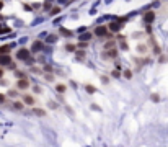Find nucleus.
<instances>
[{
	"label": "nucleus",
	"mask_w": 168,
	"mask_h": 147,
	"mask_svg": "<svg viewBox=\"0 0 168 147\" xmlns=\"http://www.w3.org/2000/svg\"><path fill=\"white\" fill-rule=\"evenodd\" d=\"M109 28L108 25H98L95 29H93V34L96 36V38H106V36H109Z\"/></svg>",
	"instance_id": "1"
},
{
	"label": "nucleus",
	"mask_w": 168,
	"mask_h": 147,
	"mask_svg": "<svg viewBox=\"0 0 168 147\" xmlns=\"http://www.w3.org/2000/svg\"><path fill=\"white\" fill-rule=\"evenodd\" d=\"M31 49H28V48H20L18 49V52H16L15 54V57L18 60H23V62H26L28 59H29V57H31Z\"/></svg>",
	"instance_id": "2"
},
{
	"label": "nucleus",
	"mask_w": 168,
	"mask_h": 147,
	"mask_svg": "<svg viewBox=\"0 0 168 147\" xmlns=\"http://www.w3.org/2000/svg\"><path fill=\"white\" fill-rule=\"evenodd\" d=\"M16 90H28V88L31 87V83H29V78L28 77H21V78H18L15 83Z\"/></svg>",
	"instance_id": "3"
},
{
	"label": "nucleus",
	"mask_w": 168,
	"mask_h": 147,
	"mask_svg": "<svg viewBox=\"0 0 168 147\" xmlns=\"http://www.w3.org/2000/svg\"><path fill=\"white\" fill-rule=\"evenodd\" d=\"M108 28H109V31H111V33H116V34H118V33L124 28V23L119 21V20H114V21H111L108 25Z\"/></svg>",
	"instance_id": "4"
},
{
	"label": "nucleus",
	"mask_w": 168,
	"mask_h": 147,
	"mask_svg": "<svg viewBox=\"0 0 168 147\" xmlns=\"http://www.w3.org/2000/svg\"><path fill=\"white\" fill-rule=\"evenodd\" d=\"M118 49L116 48H113V49H108V51H104L103 54H101V57H103L104 60H113V59H116L118 57Z\"/></svg>",
	"instance_id": "5"
},
{
	"label": "nucleus",
	"mask_w": 168,
	"mask_h": 147,
	"mask_svg": "<svg viewBox=\"0 0 168 147\" xmlns=\"http://www.w3.org/2000/svg\"><path fill=\"white\" fill-rule=\"evenodd\" d=\"M155 11L153 10H149L145 11L144 15H142V20H144V23H147V25H150V23H153V20H155Z\"/></svg>",
	"instance_id": "6"
},
{
	"label": "nucleus",
	"mask_w": 168,
	"mask_h": 147,
	"mask_svg": "<svg viewBox=\"0 0 168 147\" xmlns=\"http://www.w3.org/2000/svg\"><path fill=\"white\" fill-rule=\"evenodd\" d=\"M13 62V57L10 54H0V67H8Z\"/></svg>",
	"instance_id": "7"
},
{
	"label": "nucleus",
	"mask_w": 168,
	"mask_h": 147,
	"mask_svg": "<svg viewBox=\"0 0 168 147\" xmlns=\"http://www.w3.org/2000/svg\"><path fill=\"white\" fill-rule=\"evenodd\" d=\"M21 101L25 105H28V106H34V103H36V100H34V97L33 95H29V93H25L21 97Z\"/></svg>",
	"instance_id": "8"
},
{
	"label": "nucleus",
	"mask_w": 168,
	"mask_h": 147,
	"mask_svg": "<svg viewBox=\"0 0 168 147\" xmlns=\"http://www.w3.org/2000/svg\"><path fill=\"white\" fill-rule=\"evenodd\" d=\"M31 52L33 54H36V52H38V51H41V49H43V41H41V39H36V41H33V44H31Z\"/></svg>",
	"instance_id": "9"
},
{
	"label": "nucleus",
	"mask_w": 168,
	"mask_h": 147,
	"mask_svg": "<svg viewBox=\"0 0 168 147\" xmlns=\"http://www.w3.org/2000/svg\"><path fill=\"white\" fill-rule=\"evenodd\" d=\"M59 34L64 36V38H72V36H74V31H70V29H67V28H64V26H60L59 28Z\"/></svg>",
	"instance_id": "10"
},
{
	"label": "nucleus",
	"mask_w": 168,
	"mask_h": 147,
	"mask_svg": "<svg viewBox=\"0 0 168 147\" xmlns=\"http://www.w3.org/2000/svg\"><path fill=\"white\" fill-rule=\"evenodd\" d=\"M85 57H87L85 49H77V51H75V59L77 60H85Z\"/></svg>",
	"instance_id": "11"
},
{
	"label": "nucleus",
	"mask_w": 168,
	"mask_h": 147,
	"mask_svg": "<svg viewBox=\"0 0 168 147\" xmlns=\"http://www.w3.org/2000/svg\"><path fill=\"white\" fill-rule=\"evenodd\" d=\"M15 44H3V46H0V54H10V51L13 49Z\"/></svg>",
	"instance_id": "12"
},
{
	"label": "nucleus",
	"mask_w": 168,
	"mask_h": 147,
	"mask_svg": "<svg viewBox=\"0 0 168 147\" xmlns=\"http://www.w3.org/2000/svg\"><path fill=\"white\" fill-rule=\"evenodd\" d=\"M150 44L153 46V54H155V56H160V54H162V48H160V46L153 41V38H150Z\"/></svg>",
	"instance_id": "13"
},
{
	"label": "nucleus",
	"mask_w": 168,
	"mask_h": 147,
	"mask_svg": "<svg viewBox=\"0 0 168 147\" xmlns=\"http://www.w3.org/2000/svg\"><path fill=\"white\" fill-rule=\"evenodd\" d=\"M13 109H16V111H23L25 109V103L23 101H18V100H13Z\"/></svg>",
	"instance_id": "14"
},
{
	"label": "nucleus",
	"mask_w": 168,
	"mask_h": 147,
	"mask_svg": "<svg viewBox=\"0 0 168 147\" xmlns=\"http://www.w3.org/2000/svg\"><path fill=\"white\" fill-rule=\"evenodd\" d=\"M33 114H34V116H39V118H46V109H43V108H33Z\"/></svg>",
	"instance_id": "15"
},
{
	"label": "nucleus",
	"mask_w": 168,
	"mask_h": 147,
	"mask_svg": "<svg viewBox=\"0 0 168 147\" xmlns=\"http://www.w3.org/2000/svg\"><path fill=\"white\" fill-rule=\"evenodd\" d=\"M56 92L59 93V95H64V93L67 92V85H64V83H57V85H56Z\"/></svg>",
	"instance_id": "16"
},
{
	"label": "nucleus",
	"mask_w": 168,
	"mask_h": 147,
	"mask_svg": "<svg viewBox=\"0 0 168 147\" xmlns=\"http://www.w3.org/2000/svg\"><path fill=\"white\" fill-rule=\"evenodd\" d=\"M64 49L67 51V52H75V51H77V44H74V43H65Z\"/></svg>",
	"instance_id": "17"
},
{
	"label": "nucleus",
	"mask_w": 168,
	"mask_h": 147,
	"mask_svg": "<svg viewBox=\"0 0 168 147\" xmlns=\"http://www.w3.org/2000/svg\"><path fill=\"white\" fill-rule=\"evenodd\" d=\"M85 92L90 93V95H93V93H96L98 90H96V87H95V85H92V83H87V85H85Z\"/></svg>",
	"instance_id": "18"
},
{
	"label": "nucleus",
	"mask_w": 168,
	"mask_h": 147,
	"mask_svg": "<svg viewBox=\"0 0 168 147\" xmlns=\"http://www.w3.org/2000/svg\"><path fill=\"white\" fill-rule=\"evenodd\" d=\"M43 72H44V74H54V67H52V64H44L43 65Z\"/></svg>",
	"instance_id": "19"
},
{
	"label": "nucleus",
	"mask_w": 168,
	"mask_h": 147,
	"mask_svg": "<svg viewBox=\"0 0 168 147\" xmlns=\"http://www.w3.org/2000/svg\"><path fill=\"white\" fill-rule=\"evenodd\" d=\"M114 44H116V39H108L106 43H104V51H108V49H113L114 48Z\"/></svg>",
	"instance_id": "20"
},
{
	"label": "nucleus",
	"mask_w": 168,
	"mask_h": 147,
	"mask_svg": "<svg viewBox=\"0 0 168 147\" xmlns=\"http://www.w3.org/2000/svg\"><path fill=\"white\" fill-rule=\"evenodd\" d=\"M132 75H134L132 69H126V70L122 72V77H124V78H127V80H131V78H132Z\"/></svg>",
	"instance_id": "21"
},
{
	"label": "nucleus",
	"mask_w": 168,
	"mask_h": 147,
	"mask_svg": "<svg viewBox=\"0 0 168 147\" xmlns=\"http://www.w3.org/2000/svg\"><path fill=\"white\" fill-rule=\"evenodd\" d=\"M57 39H59V34H49L46 41H47L49 44H52V43H57Z\"/></svg>",
	"instance_id": "22"
},
{
	"label": "nucleus",
	"mask_w": 168,
	"mask_h": 147,
	"mask_svg": "<svg viewBox=\"0 0 168 147\" xmlns=\"http://www.w3.org/2000/svg\"><path fill=\"white\" fill-rule=\"evenodd\" d=\"M59 13H60V7H52L49 10V15L51 16H56V15H59Z\"/></svg>",
	"instance_id": "23"
},
{
	"label": "nucleus",
	"mask_w": 168,
	"mask_h": 147,
	"mask_svg": "<svg viewBox=\"0 0 168 147\" xmlns=\"http://www.w3.org/2000/svg\"><path fill=\"white\" fill-rule=\"evenodd\" d=\"M111 77H113V78H121V77H122V70H118V69H114V70L111 72Z\"/></svg>",
	"instance_id": "24"
},
{
	"label": "nucleus",
	"mask_w": 168,
	"mask_h": 147,
	"mask_svg": "<svg viewBox=\"0 0 168 147\" xmlns=\"http://www.w3.org/2000/svg\"><path fill=\"white\" fill-rule=\"evenodd\" d=\"M137 52H139V54H145V52H147V46H145V44H139V46H137Z\"/></svg>",
	"instance_id": "25"
},
{
	"label": "nucleus",
	"mask_w": 168,
	"mask_h": 147,
	"mask_svg": "<svg viewBox=\"0 0 168 147\" xmlns=\"http://www.w3.org/2000/svg\"><path fill=\"white\" fill-rule=\"evenodd\" d=\"M92 36H93V33H85V34H82V36H80V39H82V41H90Z\"/></svg>",
	"instance_id": "26"
},
{
	"label": "nucleus",
	"mask_w": 168,
	"mask_h": 147,
	"mask_svg": "<svg viewBox=\"0 0 168 147\" xmlns=\"http://www.w3.org/2000/svg\"><path fill=\"white\" fill-rule=\"evenodd\" d=\"M44 80H46V82H54L56 80L54 74H44Z\"/></svg>",
	"instance_id": "27"
},
{
	"label": "nucleus",
	"mask_w": 168,
	"mask_h": 147,
	"mask_svg": "<svg viewBox=\"0 0 168 147\" xmlns=\"http://www.w3.org/2000/svg\"><path fill=\"white\" fill-rule=\"evenodd\" d=\"M150 100H152L153 103H158V101H160V95H158V93H152V95H150Z\"/></svg>",
	"instance_id": "28"
},
{
	"label": "nucleus",
	"mask_w": 168,
	"mask_h": 147,
	"mask_svg": "<svg viewBox=\"0 0 168 147\" xmlns=\"http://www.w3.org/2000/svg\"><path fill=\"white\" fill-rule=\"evenodd\" d=\"M87 46H88V41H82V43L77 44V48H78V49H85Z\"/></svg>",
	"instance_id": "29"
},
{
	"label": "nucleus",
	"mask_w": 168,
	"mask_h": 147,
	"mask_svg": "<svg viewBox=\"0 0 168 147\" xmlns=\"http://www.w3.org/2000/svg\"><path fill=\"white\" fill-rule=\"evenodd\" d=\"M100 80H101V83L108 85V83H109V77H106V75H101V77H100Z\"/></svg>",
	"instance_id": "30"
},
{
	"label": "nucleus",
	"mask_w": 168,
	"mask_h": 147,
	"mask_svg": "<svg viewBox=\"0 0 168 147\" xmlns=\"http://www.w3.org/2000/svg\"><path fill=\"white\" fill-rule=\"evenodd\" d=\"M7 97L16 98V97H18V92H15V90H8V93H7Z\"/></svg>",
	"instance_id": "31"
},
{
	"label": "nucleus",
	"mask_w": 168,
	"mask_h": 147,
	"mask_svg": "<svg viewBox=\"0 0 168 147\" xmlns=\"http://www.w3.org/2000/svg\"><path fill=\"white\" fill-rule=\"evenodd\" d=\"M47 106H49L51 109H57V108H59V105L56 103V101H49V103H47Z\"/></svg>",
	"instance_id": "32"
},
{
	"label": "nucleus",
	"mask_w": 168,
	"mask_h": 147,
	"mask_svg": "<svg viewBox=\"0 0 168 147\" xmlns=\"http://www.w3.org/2000/svg\"><path fill=\"white\" fill-rule=\"evenodd\" d=\"M51 8H52V2H46V3H44V10H51Z\"/></svg>",
	"instance_id": "33"
},
{
	"label": "nucleus",
	"mask_w": 168,
	"mask_h": 147,
	"mask_svg": "<svg viewBox=\"0 0 168 147\" xmlns=\"http://www.w3.org/2000/svg\"><path fill=\"white\" fill-rule=\"evenodd\" d=\"M5 100H7V95H5V93H0V105L5 103Z\"/></svg>",
	"instance_id": "34"
},
{
	"label": "nucleus",
	"mask_w": 168,
	"mask_h": 147,
	"mask_svg": "<svg viewBox=\"0 0 168 147\" xmlns=\"http://www.w3.org/2000/svg\"><path fill=\"white\" fill-rule=\"evenodd\" d=\"M158 62H160V64H163V62H167V56L160 54V57H158Z\"/></svg>",
	"instance_id": "35"
},
{
	"label": "nucleus",
	"mask_w": 168,
	"mask_h": 147,
	"mask_svg": "<svg viewBox=\"0 0 168 147\" xmlns=\"http://www.w3.org/2000/svg\"><path fill=\"white\" fill-rule=\"evenodd\" d=\"M33 92L36 93V95H39V93H41V87H38V85H34V87H33Z\"/></svg>",
	"instance_id": "36"
},
{
	"label": "nucleus",
	"mask_w": 168,
	"mask_h": 147,
	"mask_svg": "<svg viewBox=\"0 0 168 147\" xmlns=\"http://www.w3.org/2000/svg\"><path fill=\"white\" fill-rule=\"evenodd\" d=\"M23 8H25L26 11H33V7H31V5H28V3H23Z\"/></svg>",
	"instance_id": "37"
},
{
	"label": "nucleus",
	"mask_w": 168,
	"mask_h": 147,
	"mask_svg": "<svg viewBox=\"0 0 168 147\" xmlns=\"http://www.w3.org/2000/svg\"><path fill=\"white\" fill-rule=\"evenodd\" d=\"M119 43H121V49L127 51V43H126V41H119Z\"/></svg>",
	"instance_id": "38"
},
{
	"label": "nucleus",
	"mask_w": 168,
	"mask_h": 147,
	"mask_svg": "<svg viewBox=\"0 0 168 147\" xmlns=\"http://www.w3.org/2000/svg\"><path fill=\"white\" fill-rule=\"evenodd\" d=\"M92 109H95V111H101V108H100L96 103H92Z\"/></svg>",
	"instance_id": "39"
},
{
	"label": "nucleus",
	"mask_w": 168,
	"mask_h": 147,
	"mask_svg": "<svg viewBox=\"0 0 168 147\" xmlns=\"http://www.w3.org/2000/svg\"><path fill=\"white\" fill-rule=\"evenodd\" d=\"M8 69H10V70H15V69H16V64H13V62H11V64L8 65Z\"/></svg>",
	"instance_id": "40"
},
{
	"label": "nucleus",
	"mask_w": 168,
	"mask_h": 147,
	"mask_svg": "<svg viewBox=\"0 0 168 147\" xmlns=\"http://www.w3.org/2000/svg\"><path fill=\"white\" fill-rule=\"evenodd\" d=\"M31 72H34V74H39V72H41V70H39L38 67H31Z\"/></svg>",
	"instance_id": "41"
},
{
	"label": "nucleus",
	"mask_w": 168,
	"mask_h": 147,
	"mask_svg": "<svg viewBox=\"0 0 168 147\" xmlns=\"http://www.w3.org/2000/svg\"><path fill=\"white\" fill-rule=\"evenodd\" d=\"M3 75H5V70H3V67H0V78H3Z\"/></svg>",
	"instance_id": "42"
},
{
	"label": "nucleus",
	"mask_w": 168,
	"mask_h": 147,
	"mask_svg": "<svg viewBox=\"0 0 168 147\" xmlns=\"http://www.w3.org/2000/svg\"><path fill=\"white\" fill-rule=\"evenodd\" d=\"M3 8V0H0V10Z\"/></svg>",
	"instance_id": "43"
},
{
	"label": "nucleus",
	"mask_w": 168,
	"mask_h": 147,
	"mask_svg": "<svg viewBox=\"0 0 168 147\" xmlns=\"http://www.w3.org/2000/svg\"><path fill=\"white\" fill-rule=\"evenodd\" d=\"M60 3H69V0H59Z\"/></svg>",
	"instance_id": "44"
},
{
	"label": "nucleus",
	"mask_w": 168,
	"mask_h": 147,
	"mask_svg": "<svg viewBox=\"0 0 168 147\" xmlns=\"http://www.w3.org/2000/svg\"><path fill=\"white\" fill-rule=\"evenodd\" d=\"M0 18H2V16H0Z\"/></svg>",
	"instance_id": "45"
},
{
	"label": "nucleus",
	"mask_w": 168,
	"mask_h": 147,
	"mask_svg": "<svg viewBox=\"0 0 168 147\" xmlns=\"http://www.w3.org/2000/svg\"><path fill=\"white\" fill-rule=\"evenodd\" d=\"M0 26H2V25H0Z\"/></svg>",
	"instance_id": "46"
}]
</instances>
